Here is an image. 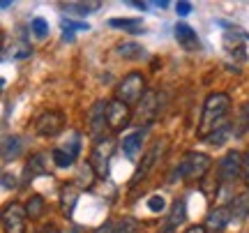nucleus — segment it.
Instances as JSON below:
<instances>
[{"instance_id":"obj_1","label":"nucleus","mask_w":249,"mask_h":233,"mask_svg":"<svg viewBox=\"0 0 249 233\" xmlns=\"http://www.w3.org/2000/svg\"><path fill=\"white\" fill-rule=\"evenodd\" d=\"M229 111H231V97L226 92L210 95L203 104V116H201V125H198L196 134L201 136V139H208L213 132L224 127V118L229 116Z\"/></svg>"},{"instance_id":"obj_2","label":"nucleus","mask_w":249,"mask_h":233,"mask_svg":"<svg viewBox=\"0 0 249 233\" xmlns=\"http://www.w3.org/2000/svg\"><path fill=\"white\" fill-rule=\"evenodd\" d=\"M210 169V157L203 153H187L173 171V180H201Z\"/></svg>"},{"instance_id":"obj_3","label":"nucleus","mask_w":249,"mask_h":233,"mask_svg":"<svg viewBox=\"0 0 249 233\" xmlns=\"http://www.w3.org/2000/svg\"><path fill=\"white\" fill-rule=\"evenodd\" d=\"M145 92H148V90H145V79H143L139 72H129L116 86V99H120V102L127 104V107L141 102Z\"/></svg>"},{"instance_id":"obj_4","label":"nucleus","mask_w":249,"mask_h":233,"mask_svg":"<svg viewBox=\"0 0 249 233\" xmlns=\"http://www.w3.org/2000/svg\"><path fill=\"white\" fill-rule=\"evenodd\" d=\"M111 153H113V139H99L92 153H90V166L95 169L97 178H108V160H111Z\"/></svg>"},{"instance_id":"obj_5","label":"nucleus","mask_w":249,"mask_h":233,"mask_svg":"<svg viewBox=\"0 0 249 233\" xmlns=\"http://www.w3.org/2000/svg\"><path fill=\"white\" fill-rule=\"evenodd\" d=\"M26 208L21 203H9L2 213V229L5 233H26Z\"/></svg>"},{"instance_id":"obj_6","label":"nucleus","mask_w":249,"mask_h":233,"mask_svg":"<svg viewBox=\"0 0 249 233\" xmlns=\"http://www.w3.org/2000/svg\"><path fill=\"white\" fill-rule=\"evenodd\" d=\"M107 120H108V127L113 129V132H120L123 127L129 125V120H132V108L123 104L120 99H111L107 107Z\"/></svg>"},{"instance_id":"obj_7","label":"nucleus","mask_w":249,"mask_h":233,"mask_svg":"<svg viewBox=\"0 0 249 233\" xmlns=\"http://www.w3.org/2000/svg\"><path fill=\"white\" fill-rule=\"evenodd\" d=\"M35 129L39 136H55L62 129V113L58 111H46L35 120Z\"/></svg>"},{"instance_id":"obj_8","label":"nucleus","mask_w":249,"mask_h":233,"mask_svg":"<svg viewBox=\"0 0 249 233\" xmlns=\"http://www.w3.org/2000/svg\"><path fill=\"white\" fill-rule=\"evenodd\" d=\"M157 108H160V104H157V92L148 90V92L143 95V99L139 102V111H136L139 125H150L152 120H155V116H157Z\"/></svg>"},{"instance_id":"obj_9","label":"nucleus","mask_w":249,"mask_h":233,"mask_svg":"<svg viewBox=\"0 0 249 233\" xmlns=\"http://www.w3.org/2000/svg\"><path fill=\"white\" fill-rule=\"evenodd\" d=\"M107 107L108 102H97L95 107L90 108V134L95 136V139H104V129H107L108 120H107Z\"/></svg>"},{"instance_id":"obj_10","label":"nucleus","mask_w":249,"mask_h":233,"mask_svg":"<svg viewBox=\"0 0 249 233\" xmlns=\"http://www.w3.org/2000/svg\"><path fill=\"white\" fill-rule=\"evenodd\" d=\"M79 134H76V139L74 141H70V148H53V153H51V157H53V164L58 166V169H70L71 164H74V160L79 157Z\"/></svg>"},{"instance_id":"obj_11","label":"nucleus","mask_w":249,"mask_h":233,"mask_svg":"<svg viewBox=\"0 0 249 233\" xmlns=\"http://www.w3.org/2000/svg\"><path fill=\"white\" fill-rule=\"evenodd\" d=\"M219 171H222V180H235L245 171V160H240V153H229L219 164Z\"/></svg>"},{"instance_id":"obj_12","label":"nucleus","mask_w":249,"mask_h":233,"mask_svg":"<svg viewBox=\"0 0 249 233\" xmlns=\"http://www.w3.org/2000/svg\"><path fill=\"white\" fill-rule=\"evenodd\" d=\"M173 35L178 39V44L185 49V51H198L201 49V42H198V37H196V30L187 26V23H178V26L173 28Z\"/></svg>"},{"instance_id":"obj_13","label":"nucleus","mask_w":249,"mask_h":233,"mask_svg":"<svg viewBox=\"0 0 249 233\" xmlns=\"http://www.w3.org/2000/svg\"><path fill=\"white\" fill-rule=\"evenodd\" d=\"M242 37H245L242 30H229V33L224 35V49L231 55H235L238 60H245V58H247L245 46H242Z\"/></svg>"},{"instance_id":"obj_14","label":"nucleus","mask_w":249,"mask_h":233,"mask_svg":"<svg viewBox=\"0 0 249 233\" xmlns=\"http://www.w3.org/2000/svg\"><path fill=\"white\" fill-rule=\"evenodd\" d=\"M141 143H143V129H136V132L124 136L123 139V153L127 155V160L136 161V157L141 155Z\"/></svg>"},{"instance_id":"obj_15","label":"nucleus","mask_w":249,"mask_h":233,"mask_svg":"<svg viewBox=\"0 0 249 233\" xmlns=\"http://www.w3.org/2000/svg\"><path fill=\"white\" fill-rule=\"evenodd\" d=\"M166 148V143H157V145H152L150 150L145 153V157H143L141 161V166H139V171H136V176H134V182H139V180H143V176L148 173V171L155 166V161H157V157L161 155V150Z\"/></svg>"},{"instance_id":"obj_16","label":"nucleus","mask_w":249,"mask_h":233,"mask_svg":"<svg viewBox=\"0 0 249 233\" xmlns=\"http://www.w3.org/2000/svg\"><path fill=\"white\" fill-rule=\"evenodd\" d=\"M229 210H231V219L245 222L249 217V192H242V194H238V197L233 198V203Z\"/></svg>"},{"instance_id":"obj_17","label":"nucleus","mask_w":249,"mask_h":233,"mask_svg":"<svg viewBox=\"0 0 249 233\" xmlns=\"http://www.w3.org/2000/svg\"><path fill=\"white\" fill-rule=\"evenodd\" d=\"M231 222V210H226V208H214L213 213L208 215V222L205 224L214 229V231H224L226 224Z\"/></svg>"},{"instance_id":"obj_18","label":"nucleus","mask_w":249,"mask_h":233,"mask_svg":"<svg viewBox=\"0 0 249 233\" xmlns=\"http://www.w3.org/2000/svg\"><path fill=\"white\" fill-rule=\"evenodd\" d=\"M60 206H62V213H65V217H71V213H74V206H76V201H79V192L71 187V185H67V187H62L60 192Z\"/></svg>"},{"instance_id":"obj_19","label":"nucleus","mask_w":249,"mask_h":233,"mask_svg":"<svg viewBox=\"0 0 249 233\" xmlns=\"http://www.w3.org/2000/svg\"><path fill=\"white\" fill-rule=\"evenodd\" d=\"M21 148H23V141L18 136H7L5 143H2V161H12L21 155Z\"/></svg>"},{"instance_id":"obj_20","label":"nucleus","mask_w":249,"mask_h":233,"mask_svg":"<svg viewBox=\"0 0 249 233\" xmlns=\"http://www.w3.org/2000/svg\"><path fill=\"white\" fill-rule=\"evenodd\" d=\"M187 219V203L180 198L173 203V210H171V217H169V226H166V233L173 231V229H178L182 222Z\"/></svg>"},{"instance_id":"obj_21","label":"nucleus","mask_w":249,"mask_h":233,"mask_svg":"<svg viewBox=\"0 0 249 233\" xmlns=\"http://www.w3.org/2000/svg\"><path fill=\"white\" fill-rule=\"evenodd\" d=\"M108 26L123 28L124 33H134V35H139V33H145V30H143L141 18H111V21H108Z\"/></svg>"},{"instance_id":"obj_22","label":"nucleus","mask_w":249,"mask_h":233,"mask_svg":"<svg viewBox=\"0 0 249 233\" xmlns=\"http://www.w3.org/2000/svg\"><path fill=\"white\" fill-rule=\"evenodd\" d=\"M143 46L136 44V42H123V44L118 46V55L120 58H124V60H139V58H143Z\"/></svg>"},{"instance_id":"obj_23","label":"nucleus","mask_w":249,"mask_h":233,"mask_svg":"<svg viewBox=\"0 0 249 233\" xmlns=\"http://www.w3.org/2000/svg\"><path fill=\"white\" fill-rule=\"evenodd\" d=\"M99 7H102V2H67V5H62V9H71V12L79 14V17L92 14V12Z\"/></svg>"},{"instance_id":"obj_24","label":"nucleus","mask_w":249,"mask_h":233,"mask_svg":"<svg viewBox=\"0 0 249 233\" xmlns=\"http://www.w3.org/2000/svg\"><path fill=\"white\" fill-rule=\"evenodd\" d=\"M26 213H28V217L39 219V217L44 215V198L39 197V194L30 197V201H28V206H26Z\"/></svg>"},{"instance_id":"obj_25","label":"nucleus","mask_w":249,"mask_h":233,"mask_svg":"<svg viewBox=\"0 0 249 233\" xmlns=\"http://www.w3.org/2000/svg\"><path fill=\"white\" fill-rule=\"evenodd\" d=\"M39 173H44V155H35V157L26 164L28 180H35V176H39Z\"/></svg>"},{"instance_id":"obj_26","label":"nucleus","mask_w":249,"mask_h":233,"mask_svg":"<svg viewBox=\"0 0 249 233\" xmlns=\"http://www.w3.org/2000/svg\"><path fill=\"white\" fill-rule=\"evenodd\" d=\"M95 176H97V173H95V169L90 166V161L88 164H83V166H81V173H79V185L81 187H86V189H90L92 187V182H95Z\"/></svg>"},{"instance_id":"obj_27","label":"nucleus","mask_w":249,"mask_h":233,"mask_svg":"<svg viewBox=\"0 0 249 233\" xmlns=\"http://www.w3.org/2000/svg\"><path fill=\"white\" fill-rule=\"evenodd\" d=\"M231 136V127L229 125H224V127H219L217 132H213V134L208 136V139H203L205 143H210V145H222L226 139Z\"/></svg>"},{"instance_id":"obj_28","label":"nucleus","mask_w":249,"mask_h":233,"mask_svg":"<svg viewBox=\"0 0 249 233\" xmlns=\"http://www.w3.org/2000/svg\"><path fill=\"white\" fill-rule=\"evenodd\" d=\"M30 30H33V35L39 37V39H44L46 35H49V23H46L42 17L33 18V23H30Z\"/></svg>"},{"instance_id":"obj_29","label":"nucleus","mask_w":249,"mask_h":233,"mask_svg":"<svg viewBox=\"0 0 249 233\" xmlns=\"http://www.w3.org/2000/svg\"><path fill=\"white\" fill-rule=\"evenodd\" d=\"M116 231L118 233H139V226H136V222H134V219H123V222L118 224Z\"/></svg>"},{"instance_id":"obj_30","label":"nucleus","mask_w":249,"mask_h":233,"mask_svg":"<svg viewBox=\"0 0 249 233\" xmlns=\"http://www.w3.org/2000/svg\"><path fill=\"white\" fill-rule=\"evenodd\" d=\"M164 206H166V203H164V198L157 197V194L148 198V208H150L152 213H161V210H164Z\"/></svg>"},{"instance_id":"obj_31","label":"nucleus","mask_w":249,"mask_h":233,"mask_svg":"<svg viewBox=\"0 0 249 233\" xmlns=\"http://www.w3.org/2000/svg\"><path fill=\"white\" fill-rule=\"evenodd\" d=\"M17 51H12V58H17V60H21V58H28V55L33 54V49L28 44H18V46H14Z\"/></svg>"},{"instance_id":"obj_32","label":"nucleus","mask_w":249,"mask_h":233,"mask_svg":"<svg viewBox=\"0 0 249 233\" xmlns=\"http://www.w3.org/2000/svg\"><path fill=\"white\" fill-rule=\"evenodd\" d=\"M62 28L65 30H90L88 23H76V21H70V18H62Z\"/></svg>"},{"instance_id":"obj_33","label":"nucleus","mask_w":249,"mask_h":233,"mask_svg":"<svg viewBox=\"0 0 249 233\" xmlns=\"http://www.w3.org/2000/svg\"><path fill=\"white\" fill-rule=\"evenodd\" d=\"M176 12H178L180 17H187V14H192V2H185V0L176 2Z\"/></svg>"},{"instance_id":"obj_34","label":"nucleus","mask_w":249,"mask_h":233,"mask_svg":"<svg viewBox=\"0 0 249 233\" xmlns=\"http://www.w3.org/2000/svg\"><path fill=\"white\" fill-rule=\"evenodd\" d=\"M2 187H5V189H14V187H17V180H14V176H12V173H2Z\"/></svg>"},{"instance_id":"obj_35","label":"nucleus","mask_w":249,"mask_h":233,"mask_svg":"<svg viewBox=\"0 0 249 233\" xmlns=\"http://www.w3.org/2000/svg\"><path fill=\"white\" fill-rule=\"evenodd\" d=\"M245 180H247V185H249V153L245 157Z\"/></svg>"},{"instance_id":"obj_36","label":"nucleus","mask_w":249,"mask_h":233,"mask_svg":"<svg viewBox=\"0 0 249 233\" xmlns=\"http://www.w3.org/2000/svg\"><path fill=\"white\" fill-rule=\"evenodd\" d=\"M187 233H205L203 226H192V229H187Z\"/></svg>"},{"instance_id":"obj_37","label":"nucleus","mask_w":249,"mask_h":233,"mask_svg":"<svg viewBox=\"0 0 249 233\" xmlns=\"http://www.w3.org/2000/svg\"><path fill=\"white\" fill-rule=\"evenodd\" d=\"M155 7H157V9H166V7H169V2H166V0H157V2H155Z\"/></svg>"},{"instance_id":"obj_38","label":"nucleus","mask_w":249,"mask_h":233,"mask_svg":"<svg viewBox=\"0 0 249 233\" xmlns=\"http://www.w3.org/2000/svg\"><path fill=\"white\" fill-rule=\"evenodd\" d=\"M132 7H136V9H148V5H145V2H139V0H134Z\"/></svg>"},{"instance_id":"obj_39","label":"nucleus","mask_w":249,"mask_h":233,"mask_svg":"<svg viewBox=\"0 0 249 233\" xmlns=\"http://www.w3.org/2000/svg\"><path fill=\"white\" fill-rule=\"evenodd\" d=\"M62 39H67V42H71V39H74V35H71V30H65V33H62Z\"/></svg>"},{"instance_id":"obj_40","label":"nucleus","mask_w":249,"mask_h":233,"mask_svg":"<svg viewBox=\"0 0 249 233\" xmlns=\"http://www.w3.org/2000/svg\"><path fill=\"white\" fill-rule=\"evenodd\" d=\"M12 5H14V2H9V0H2V2H0V7H2V9H9Z\"/></svg>"}]
</instances>
